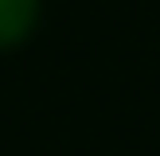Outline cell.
<instances>
[{"mask_svg":"<svg viewBox=\"0 0 160 156\" xmlns=\"http://www.w3.org/2000/svg\"><path fill=\"white\" fill-rule=\"evenodd\" d=\"M23 20H28V0H0V39L16 35Z\"/></svg>","mask_w":160,"mask_h":156,"instance_id":"6da1fadb","label":"cell"}]
</instances>
